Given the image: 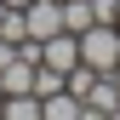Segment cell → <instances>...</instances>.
<instances>
[{
    "mask_svg": "<svg viewBox=\"0 0 120 120\" xmlns=\"http://www.w3.org/2000/svg\"><path fill=\"white\" fill-rule=\"evenodd\" d=\"M80 63L97 69V74H109V69L120 63V23H92V29H80Z\"/></svg>",
    "mask_w": 120,
    "mask_h": 120,
    "instance_id": "6da1fadb",
    "label": "cell"
},
{
    "mask_svg": "<svg viewBox=\"0 0 120 120\" xmlns=\"http://www.w3.org/2000/svg\"><path fill=\"white\" fill-rule=\"evenodd\" d=\"M80 103H86V120L120 114V86H114V74H92V86L80 92Z\"/></svg>",
    "mask_w": 120,
    "mask_h": 120,
    "instance_id": "7a4b0ae2",
    "label": "cell"
},
{
    "mask_svg": "<svg viewBox=\"0 0 120 120\" xmlns=\"http://www.w3.org/2000/svg\"><path fill=\"white\" fill-rule=\"evenodd\" d=\"M40 120H86V103L74 97L69 86H63V92H52V97H40Z\"/></svg>",
    "mask_w": 120,
    "mask_h": 120,
    "instance_id": "3957f363",
    "label": "cell"
},
{
    "mask_svg": "<svg viewBox=\"0 0 120 120\" xmlns=\"http://www.w3.org/2000/svg\"><path fill=\"white\" fill-rule=\"evenodd\" d=\"M0 86H6V92H34V63H29V57L17 52L6 69H0Z\"/></svg>",
    "mask_w": 120,
    "mask_h": 120,
    "instance_id": "277c9868",
    "label": "cell"
},
{
    "mask_svg": "<svg viewBox=\"0 0 120 120\" xmlns=\"http://www.w3.org/2000/svg\"><path fill=\"white\" fill-rule=\"evenodd\" d=\"M92 23H97L92 0H63V29L69 34H80V29H92Z\"/></svg>",
    "mask_w": 120,
    "mask_h": 120,
    "instance_id": "5b68a950",
    "label": "cell"
},
{
    "mask_svg": "<svg viewBox=\"0 0 120 120\" xmlns=\"http://www.w3.org/2000/svg\"><path fill=\"white\" fill-rule=\"evenodd\" d=\"M63 86H69V74H63V69L34 63V97H52V92H63Z\"/></svg>",
    "mask_w": 120,
    "mask_h": 120,
    "instance_id": "8992f818",
    "label": "cell"
},
{
    "mask_svg": "<svg viewBox=\"0 0 120 120\" xmlns=\"http://www.w3.org/2000/svg\"><path fill=\"white\" fill-rule=\"evenodd\" d=\"M11 57H17V46H11V40H6V34H0V69H6V63H11Z\"/></svg>",
    "mask_w": 120,
    "mask_h": 120,
    "instance_id": "52a82bcc",
    "label": "cell"
},
{
    "mask_svg": "<svg viewBox=\"0 0 120 120\" xmlns=\"http://www.w3.org/2000/svg\"><path fill=\"white\" fill-rule=\"evenodd\" d=\"M109 74H114V86H120V63H114V69H109Z\"/></svg>",
    "mask_w": 120,
    "mask_h": 120,
    "instance_id": "ba28073f",
    "label": "cell"
},
{
    "mask_svg": "<svg viewBox=\"0 0 120 120\" xmlns=\"http://www.w3.org/2000/svg\"><path fill=\"white\" fill-rule=\"evenodd\" d=\"M6 6H29V0H6Z\"/></svg>",
    "mask_w": 120,
    "mask_h": 120,
    "instance_id": "9c48e42d",
    "label": "cell"
},
{
    "mask_svg": "<svg viewBox=\"0 0 120 120\" xmlns=\"http://www.w3.org/2000/svg\"><path fill=\"white\" fill-rule=\"evenodd\" d=\"M0 17H6V0H0Z\"/></svg>",
    "mask_w": 120,
    "mask_h": 120,
    "instance_id": "30bf717a",
    "label": "cell"
},
{
    "mask_svg": "<svg viewBox=\"0 0 120 120\" xmlns=\"http://www.w3.org/2000/svg\"><path fill=\"white\" fill-rule=\"evenodd\" d=\"M0 103H6V86H0Z\"/></svg>",
    "mask_w": 120,
    "mask_h": 120,
    "instance_id": "8fae6325",
    "label": "cell"
},
{
    "mask_svg": "<svg viewBox=\"0 0 120 120\" xmlns=\"http://www.w3.org/2000/svg\"><path fill=\"white\" fill-rule=\"evenodd\" d=\"M114 23H120V6H114Z\"/></svg>",
    "mask_w": 120,
    "mask_h": 120,
    "instance_id": "7c38bea8",
    "label": "cell"
}]
</instances>
